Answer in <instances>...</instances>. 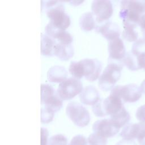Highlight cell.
Segmentation results:
<instances>
[{
  "label": "cell",
  "mask_w": 145,
  "mask_h": 145,
  "mask_svg": "<svg viewBox=\"0 0 145 145\" xmlns=\"http://www.w3.org/2000/svg\"><path fill=\"white\" fill-rule=\"evenodd\" d=\"M45 9L50 22L57 28L65 30L70 24V18L65 11L62 1H42L41 10Z\"/></svg>",
  "instance_id": "1"
},
{
  "label": "cell",
  "mask_w": 145,
  "mask_h": 145,
  "mask_svg": "<svg viewBox=\"0 0 145 145\" xmlns=\"http://www.w3.org/2000/svg\"><path fill=\"white\" fill-rule=\"evenodd\" d=\"M145 13V1L124 0L120 2L119 16L122 22L138 24Z\"/></svg>",
  "instance_id": "2"
},
{
  "label": "cell",
  "mask_w": 145,
  "mask_h": 145,
  "mask_svg": "<svg viewBox=\"0 0 145 145\" xmlns=\"http://www.w3.org/2000/svg\"><path fill=\"white\" fill-rule=\"evenodd\" d=\"M123 66V65L121 63L108 62L99 77V88L105 91L111 90L121 77Z\"/></svg>",
  "instance_id": "3"
},
{
  "label": "cell",
  "mask_w": 145,
  "mask_h": 145,
  "mask_svg": "<svg viewBox=\"0 0 145 145\" xmlns=\"http://www.w3.org/2000/svg\"><path fill=\"white\" fill-rule=\"evenodd\" d=\"M62 104V100L52 85L41 84V104L42 106H44L54 113L61 108Z\"/></svg>",
  "instance_id": "4"
},
{
  "label": "cell",
  "mask_w": 145,
  "mask_h": 145,
  "mask_svg": "<svg viewBox=\"0 0 145 145\" xmlns=\"http://www.w3.org/2000/svg\"><path fill=\"white\" fill-rule=\"evenodd\" d=\"M66 113L71 121L78 126L84 127L89 122L90 115L88 110L78 102L69 103L66 107Z\"/></svg>",
  "instance_id": "5"
},
{
  "label": "cell",
  "mask_w": 145,
  "mask_h": 145,
  "mask_svg": "<svg viewBox=\"0 0 145 145\" xmlns=\"http://www.w3.org/2000/svg\"><path fill=\"white\" fill-rule=\"evenodd\" d=\"M140 87L134 83L126 85H117L110 92V94L117 96L123 103H134L138 101L142 96Z\"/></svg>",
  "instance_id": "6"
},
{
  "label": "cell",
  "mask_w": 145,
  "mask_h": 145,
  "mask_svg": "<svg viewBox=\"0 0 145 145\" xmlns=\"http://www.w3.org/2000/svg\"><path fill=\"white\" fill-rule=\"evenodd\" d=\"M83 85L81 81L74 77H70L60 83L57 92L62 100H69L83 90Z\"/></svg>",
  "instance_id": "7"
},
{
  "label": "cell",
  "mask_w": 145,
  "mask_h": 145,
  "mask_svg": "<svg viewBox=\"0 0 145 145\" xmlns=\"http://www.w3.org/2000/svg\"><path fill=\"white\" fill-rule=\"evenodd\" d=\"M91 8L92 12L96 17L97 23L108 20L113 11L112 3L109 0H93Z\"/></svg>",
  "instance_id": "8"
},
{
  "label": "cell",
  "mask_w": 145,
  "mask_h": 145,
  "mask_svg": "<svg viewBox=\"0 0 145 145\" xmlns=\"http://www.w3.org/2000/svg\"><path fill=\"white\" fill-rule=\"evenodd\" d=\"M108 62L123 64L122 60L126 53L124 43L120 37L108 40Z\"/></svg>",
  "instance_id": "9"
},
{
  "label": "cell",
  "mask_w": 145,
  "mask_h": 145,
  "mask_svg": "<svg viewBox=\"0 0 145 145\" xmlns=\"http://www.w3.org/2000/svg\"><path fill=\"white\" fill-rule=\"evenodd\" d=\"M93 133L105 138L112 137L120 131V127L110 118L99 120L92 125Z\"/></svg>",
  "instance_id": "10"
},
{
  "label": "cell",
  "mask_w": 145,
  "mask_h": 145,
  "mask_svg": "<svg viewBox=\"0 0 145 145\" xmlns=\"http://www.w3.org/2000/svg\"><path fill=\"white\" fill-rule=\"evenodd\" d=\"M83 75L87 80L93 81L100 75L102 63L97 58H87L80 60Z\"/></svg>",
  "instance_id": "11"
},
{
  "label": "cell",
  "mask_w": 145,
  "mask_h": 145,
  "mask_svg": "<svg viewBox=\"0 0 145 145\" xmlns=\"http://www.w3.org/2000/svg\"><path fill=\"white\" fill-rule=\"evenodd\" d=\"M44 29L45 33L54 39L56 42L72 44V36L66 30L57 28L50 22H48Z\"/></svg>",
  "instance_id": "12"
},
{
  "label": "cell",
  "mask_w": 145,
  "mask_h": 145,
  "mask_svg": "<svg viewBox=\"0 0 145 145\" xmlns=\"http://www.w3.org/2000/svg\"><path fill=\"white\" fill-rule=\"evenodd\" d=\"M95 30L96 32L100 33L108 40L120 37L121 33L119 25L116 23L109 20L101 23H96Z\"/></svg>",
  "instance_id": "13"
},
{
  "label": "cell",
  "mask_w": 145,
  "mask_h": 145,
  "mask_svg": "<svg viewBox=\"0 0 145 145\" xmlns=\"http://www.w3.org/2000/svg\"><path fill=\"white\" fill-rule=\"evenodd\" d=\"M120 136L125 139H140L145 137V125L141 123L127 124L122 129Z\"/></svg>",
  "instance_id": "14"
},
{
  "label": "cell",
  "mask_w": 145,
  "mask_h": 145,
  "mask_svg": "<svg viewBox=\"0 0 145 145\" xmlns=\"http://www.w3.org/2000/svg\"><path fill=\"white\" fill-rule=\"evenodd\" d=\"M79 98L82 103L87 105H92L100 97L96 88L93 85H88L83 89L79 94Z\"/></svg>",
  "instance_id": "15"
},
{
  "label": "cell",
  "mask_w": 145,
  "mask_h": 145,
  "mask_svg": "<svg viewBox=\"0 0 145 145\" xmlns=\"http://www.w3.org/2000/svg\"><path fill=\"white\" fill-rule=\"evenodd\" d=\"M68 72L64 66L54 65L50 67L47 71V79L50 82L59 83L66 79Z\"/></svg>",
  "instance_id": "16"
},
{
  "label": "cell",
  "mask_w": 145,
  "mask_h": 145,
  "mask_svg": "<svg viewBox=\"0 0 145 145\" xmlns=\"http://www.w3.org/2000/svg\"><path fill=\"white\" fill-rule=\"evenodd\" d=\"M74 48L72 44L56 42L54 48V55L62 60H68L73 56Z\"/></svg>",
  "instance_id": "17"
},
{
  "label": "cell",
  "mask_w": 145,
  "mask_h": 145,
  "mask_svg": "<svg viewBox=\"0 0 145 145\" xmlns=\"http://www.w3.org/2000/svg\"><path fill=\"white\" fill-rule=\"evenodd\" d=\"M56 41L46 35L41 33V53L44 56H52L54 55V48Z\"/></svg>",
  "instance_id": "18"
},
{
  "label": "cell",
  "mask_w": 145,
  "mask_h": 145,
  "mask_svg": "<svg viewBox=\"0 0 145 145\" xmlns=\"http://www.w3.org/2000/svg\"><path fill=\"white\" fill-rule=\"evenodd\" d=\"M79 23L81 29L84 31H91L95 28L97 23L96 17L93 12L87 11L80 15Z\"/></svg>",
  "instance_id": "19"
},
{
  "label": "cell",
  "mask_w": 145,
  "mask_h": 145,
  "mask_svg": "<svg viewBox=\"0 0 145 145\" xmlns=\"http://www.w3.org/2000/svg\"><path fill=\"white\" fill-rule=\"evenodd\" d=\"M123 30L122 31V37L126 40L129 42H135L138 40V32L137 30V28L138 26V24L123 22Z\"/></svg>",
  "instance_id": "20"
},
{
  "label": "cell",
  "mask_w": 145,
  "mask_h": 145,
  "mask_svg": "<svg viewBox=\"0 0 145 145\" xmlns=\"http://www.w3.org/2000/svg\"><path fill=\"white\" fill-rule=\"evenodd\" d=\"M122 63L131 71H136L140 69L137 59L131 51L127 52L126 53L122 60Z\"/></svg>",
  "instance_id": "21"
},
{
  "label": "cell",
  "mask_w": 145,
  "mask_h": 145,
  "mask_svg": "<svg viewBox=\"0 0 145 145\" xmlns=\"http://www.w3.org/2000/svg\"><path fill=\"white\" fill-rule=\"evenodd\" d=\"M69 71L72 76L76 79H79L84 76L80 60L79 61H71L69 67Z\"/></svg>",
  "instance_id": "22"
},
{
  "label": "cell",
  "mask_w": 145,
  "mask_h": 145,
  "mask_svg": "<svg viewBox=\"0 0 145 145\" xmlns=\"http://www.w3.org/2000/svg\"><path fill=\"white\" fill-rule=\"evenodd\" d=\"M87 140L91 145H106L107 143V138L94 133L89 135Z\"/></svg>",
  "instance_id": "23"
},
{
  "label": "cell",
  "mask_w": 145,
  "mask_h": 145,
  "mask_svg": "<svg viewBox=\"0 0 145 145\" xmlns=\"http://www.w3.org/2000/svg\"><path fill=\"white\" fill-rule=\"evenodd\" d=\"M48 145H67V139L63 135L56 134L49 138Z\"/></svg>",
  "instance_id": "24"
},
{
  "label": "cell",
  "mask_w": 145,
  "mask_h": 145,
  "mask_svg": "<svg viewBox=\"0 0 145 145\" xmlns=\"http://www.w3.org/2000/svg\"><path fill=\"white\" fill-rule=\"evenodd\" d=\"M54 113L44 106L41 108V122L44 123H48L53 120Z\"/></svg>",
  "instance_id": "25"
},
{
  "label": "cell",
  "mask_w": 145,
  "mask_h": 145,
  "mask_svg": "<svg viewBox=\"0 0 145 145\" xmlns=\"http://www.w3.org/2000/svg\"><path fill=\"white\" fill-rule=\"evenodd\" d=\"M103 99L100 98L99 100L92 105V110L94 114L97 117H104L105 114L103 108Z\"/></svg>",
  "instance_id": "26"
},
{
  "label": "cell",
  "mask_w": 145,
  "mask_h": 145,
  "mask_svg": "<svg viewBox=\"0 0 145 145\" xmlns=\"http://www.w3.org/2000/svg\"><path fill=\"white\" fill-rule=\"evenodd\" d=\"M68 145H91L87 139L82 135H77L74 137Z\"/></svg>",
  "instance_id": "27"
},
{
  "label": "cell",
  "mask_w": 145,
  "mask_h": 145,
  "mask_svg": "<svg viewBox=\"0 0 145 145\" xmlns=\"http://www.w3.org/2000/svg\"><path fill=\"white\" fill-rule=\"evenodd\" d=\"M135 116L140 123L145 125V104L138 108Z\"/></svg>",
  "instance_id": "28"
},
{
  "label": "cell",
  "mask_w": 145,
  "mask_h": 145,
  "mask_svg": "<svg viewBox=\"0 0 145 145\" xmlns=\"http://www.w3.org/2000/svg\"><path fill=\"white\" fill-rule=\"evenodd\" d=\"M48 131L46 128H41V145H48Z\"/></svg>",
  "instance_id": "29"
},
{
  "label": "cell",
  "mask_w": 145,
  "mask_h": 145,
  "mask_svg": "<svg viewBox=\"0 0 145 145\" xmlns=\"http://www.w3.org/2000/svg\"><path fill=\"white\" fill-rule=\"evenodd\" d=\"M138 26L140 27L143 37L145 38V13L141 17L138 23Z\"/></svg>",
  "instance_id": "30"
},
{
  "label": "cell",
  "mask_w": 145,
  "mask_h": 145,
  "mask_svg": "<svg viewBox=\"0 0 145 145\" xmlns=\"http://www.w3.org/2000/svg\"><path fill=\"white\" fill-rule=\"evenodd\" d=\"M116 145H137L136 143L134 140H129L122 139L120 141H119Z\"/></svg>",
  "instance_id": "31"
},
{
  "label": "cell",
  "mask_w": 145,
  "mask_h": 145,
  "mask_svg": "<svg viewBox=\"0 0 145 145\" xmlns=\"http://www.w3.org/2000/svg\"><path fill=\"white\" fill-rule=\"evenodd\" d=\"M140 87L142 90V92H143L144 93H145V79L142 82Z\"/></svg>",
  "instance_id": "32"
},
{
  "label": "cell",
  "mask_w": 145,
  "mask_h": 145,
  "mask_svg": "<svg viewBox=\"0 0 145 145\" xmlns=\"http://www.w3.org/2000/svg\"><path fill=\"white\" fill-rule=\"evenodd\" d=\"M83 2V1H69L70 3H71V4L74 5H79L80 3H82Z\"/></svg>",
  "instance_id": "33"
},
{
  "label": "cell",
  "mask_w": 145,
  "mask_h": 145,
  "mask_svg": "<svg viewBox=\"0 0 145 145\" xmlns=\"http://www.w3.org/2000/svg\"><path fill=\"white\" fill-rule=\"evenodd\" d=\"M138 142L140 145H145V137L140 139L138 140Z\"/></svg>",
  "instance_id": "34"
}]
</instances>
